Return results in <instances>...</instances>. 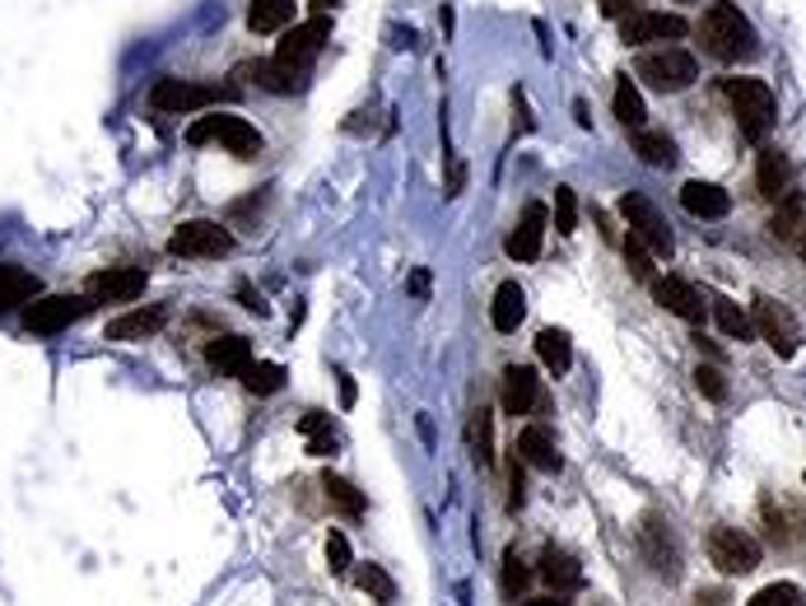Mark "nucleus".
<instances>
[{
	"mask_svg": "<svg viewBox=\"0 0 806 606\" xmlns=\"http://www.w3.org/2000/svg\"><path fill=\"white\" fill-rule=\"evenodd\" d=\"M471 458H476L481 466H495V415H489L485 406L471 415Z\"/></svg>",
	"mask_w": 806,
	"mask_h": 606,
	"instance_id": "31",
	"label": "nucleus"
},
{
	"mask_svg": "<svg viewBox=\"0 0 806 606\" xmlns=\"http://www.w3.org/2000/svg\"><path fill=\"white\" fill-rule=\"evenodd\" d=\"M625 266H629V275H635V281H648V285H653V262H648V248H643L635 234L625 238Z\"/></svg>",
	"mask_w": 806,
	"mask_h": 606,
	"instance_id": "41",
	"label": "nucleus"
},
{
	"mask_svg": "<svg viewBox=\"0 0 806 606\" xmlns=\"http://www.w3.org/2000/svg\"><path fill=\"white\" fill-rule=\"evenodd\" d=\"M411 294H415V299H425V294H429V271H415L411 275Z\"/></svg>",
	"mask_w": 806,
	"mask_h": 606,
	"instance_id": "48",
	"label": "nucleus"
},
{
	"mask_svg": "<svg viewBox=\"0 0 806 606\" xmlns=\"http://www.w3.org/2000/svg\"><path fill=\"white\" fill-rule=\"evenodd\" d=\"M164 322H168L164 308H131V313L108 322V341H145V336L159 332Z\"/></svg>",
	"mask_w": 806,
	"mask_h": 606,
	"instance_id": "22",
	"label": "nucleus"
},
{
	"mask_svg": "<svg viewBox=\"0 0 806 606\" xmlns=\"http://www.w3.org/2000/svg\"><path fill=\"white\" fill-rule=\"evenodd\" d=\"M513 453L522 458V466H536V472H559V453H555V439L546 435V425H528L518 435V448Z\"/></svg>",
	"mask_w": 806,
	"mask_h": 606,
	"instance_id": "20",
	"label": "nucleus"
},
{
	"mask_svg": "<svg viewBox=\"0 0 806 606\" xmlns=\"http://www.w3.org/2000/svg\"><path fill=\"white\" fill-rule=\"evenodd\" d=\"M528 583H532V569L522 565L518 550H508V556H503V593H508V597H518Z\"/></svg>",
	"mask_w": 806,
	"mask_h": 606,
	"instance_id": "40",
	"label": "nucleus"
},
{
	"mask_svg": "<svg viewBox=\"0 0 806 606\" xmlns=\"http://www.w3.org/2000/svg\"><path fill=\"white\" fill-rule=\"evenodd\" d=\"M680 205H686L695 219H723L732 211V197L713 182H686L680 187Z\"/></svg>",
	"mask_w": 806,
	"mask_h": 606,
	"instance_id": "21",
	"label": "nucleus"
},
{
	"mask_svg": "<svg viewBox=\"0 0 806 606\" xmlns=\"http://www.w3.org/2000/svg\"><path fill=\"white\" fill-rule=\"evenodd\" d=\"M713 318H718V326H723V336H732V341H750V336H756V322H750L732 299H723V294L713 299Z\"/></svg>",
	"mask_w": 806,
	"mask_h": 606,
	"instance_id": "34",
	"label": "nucleus"
},
{
	"mask_svg": "<svg viewBox=\"0 0 806 606\" xmlns=\"http://www.w3.org/2000/svg\"><path fill=\"white\" fill-rule=\"evenodd\" d=\"M541 238H546V205H528L518 219V229L508 234V257H518V262H536L541 257Z\"/></svg>",
	"mask_w": 806,
	"mask_h": 606,
	"instance_id": "17",
	"label": "nucleus"
},
{
	"mask_svg": "<svg viewBox=\"0 0 806 606\" xmlns=\"http://www.w3.org/2000/svg\"><path fill=\"white\" fill-rule=\"evenodd\" d=\"M299 429H304V435H308V453H318V458H327V453H336V429H331V420H327V411H308Z\"/></svg>",
	"mask_w": 806,
	"mask_h": 606,
	"instance_id": "35",
	"label": "nucleus"
},
{
	"mask_svg": "<svg viewBox=\"0 0 806 606\" xmlns=\"http://www.w3.org/2000/svg\"><path fill=\"white\" fill-rule=\"evenodd\" d=\"M322 490H327V499H331V509H341L345 518H359L364 513V495L355 490V485H349L345 476H322Z\"/></svg>",
	"mask_w": 806,
	"mask_h": 606,
	"instance_id": "36",
	"label": "nucleus"
},
{
	"mask_svg": "<svg viewBox=\"0 0 806 606\" xmlns=\"http://www.w3.org/2000/svg\"><path fill=\"white\" fill-rule=\"evenodd\" d=\"M327 43H331V20H327V14H312V20L285 28V38H280V47H275V61L285 66V71L304 75L312 66V57H318Z\"/></svg>",
	"mask_w": 806,
	"mask_h": 606,
	"instance_id": "6",
	"label": "nucleus"
},
{
	"mask_svg": "<svg viewBox=\"0 0 806 606\" xmlns=\"http://www.w3.org/2000/svg\"><path fill=\"white\" fill-rule=\"evenodd\" d=\"M750 322H756V332L769 341V350H774L779 359H793V355H797V341H802L797 318L787 313L779 299L760 294V299H756V318H750Z\"/></svg>",
	"mask_w": 806,
	"mask_h": 606,
	"instance_id": "11",
	"label": "nucleus"
},
{
	"mask_svg": "<svg viewBox=\"0 0 806 606\" xmlns=\"http://www.w3.org/2000/svg\"><path fill=\"white\" fill-rule=\"evenodd\" d=\"M508 509H522V490H528V485H522V458L513 453V462H508Z\"/></svg>",
	"mask_w": 806,
	"mask_h": 606,
	"instance_id": "44",
	"label": "nucleus"
},
{
	"mask_svg": "<svg viewBox=\"0 0 806 606\" xmlns=\"http://www.w3.org/2000/svg\"><path fill=\"white\" fill-rule=\"evenodd\" d=\"M699 38H704V51H709V57L727 61V66L750 61V57L760 51L756 24H750L737 5H723V0L704 10V20H699Z\"/></svg>",
	"mask_w": 806,
	"mask_h": 606,
	"instance_id": "1",
	"label": "nucleus"
},
{
	"mask_svg": "<svg viewBox=\"0 0 806 606\" xmlns=\"http://www.w3.org/2000/svg\"><path fill=\"white\" fill-rule=\"evenodd\" d=\"M616 117H620V127L625 131H643V94L635 90V80L629 75H620L616 80Z\"/></svg>",
	"mask_w": 806,
	"mask_h": 606,
	"instance_id": "30",
	"label": "nucleus"
},
{
	"mask_svg": "<svg viewBox=\"0 0 806 606\" xmlns=\"http://www.w3.org/2000/svg\"><path fill=\"white\" fill-rule=\"evenodd\" d=\"M709 560L723 569V574H750L760 565V542L746 536L742 527H713L709 532Z\"/></svg>",
	"mask_w": 806,
	"mask_h": 606,
	"instance_id": "10",
	"label": "nucleus"
},
{
	"mask_svg": "<svg viewBox=\"0 0 806 606\" xmlns=\"http://www.w3.org/2000/svg\"><path fill=\"white\" fill-rule=\"evenodd\" d=\"M653 299L667 308V313H676V318H686V322H704V299L680 281V275H653Z\"/></svg>",
	"mask_w": 806,
	"mask_h": 606,
	"instance_id": "15",
	"label": "nucleus"
},
{
	"mask_svg": "<svg viewBox=\"0 0 806 606\" xmlns=\"http://www.w3.org/2000/svg\"><path fill=\"white\" fill-rule=\"evenodd\" d=\"M597 5H602L606 20H625L629 5H643V0H597Z\"/></svg>",
	"mask_w": 806,
	"mask_h": 606,
	"instance_id": "45",
	"label": "nucleus"
},
{
	"mask_svg": "<svg viewBox=\"0 0 806 606\" xmlns=\"http://www.w3.org/2000/svg\"><path fill=\"white\" fill-rule=\"evenodd\" d=\"M513 108H518V127H522V131H532L536 121H532V112H528V94H522V90H513Z\"/></svg>",
	"mask_w": 806,
	"mask_h": 606,
	"instance_id": "47",
	"label": "nucleus"
},
{
	"mask_svg": "<svg viewBox=\"0 0 806 606\" xmlns=\"http://www.w3.org/2000/svg\"><path fill=\"white\" fill-rule=\"evenodd\" d=\"M28 299H38V275L24 271V266L0 262V313H5V308H20Z\"/></svg>",
	"mask_w": 806,
	"mask_h": 606,
	"instance_id": "26",
	"label": "nucleus"
},
{
	"mask_svg": "<svg viewBox=\"0 0 806 606\" xmlns=\"http://www.w3.org/2000/svg\"><path fill=\"white\" fill-rule=\"evenodd\" d=\"M242 388L248 392H257V396H271V392H280L285 388V364H271V359H252L248 364V373H242Z\"/></svg>",
	"mask_w": 806,
	"mask_h": 606,
	"instance_id": "33",
	"label": "nucleus"
},
{
	"mask_svg": "<svg viewBox=\"0 0 806 606\" xmlns=\"http://www.w3.org/2000/svg\"><path fill=\"white\" fill-rule=\"evenodd\" d=\"M90 308L94 304L84 299V294H38V299L24 304V326L33 336H51V332H61V326L80 322Z\"/></svg>",
	"mask_w": 806,
	"mask_h": 606,
	"instance_id": "7",
	"label": "nucleus"
},
{
	"mask_svg": "<svg viewBox=\"0 0 806 606\" xmlns=\"http://www.w3.org/2000/svg\"><path fill=\"white\" fill-rule=\"evenodd\" d=\"M620 215H625V224H629V234H635L648 252H657V257H672V252H676L672 224L657 215V205L648 201L643 192H625V197H620Z\"/></svg>",
	"mask_w": 806,
	"mask_h": 606,
	"instance_id": "5",
	"label": "nucleus"
},
{
	"mask_svg": "<svg viewBox=\"0 0 806 606\" xmlns=\"http://www.w3.org/2000/svg\"><path fill=\"white\" fill-rule=\"evenodd\" d=\"M635 71H639V80H648V84H653V90H662V94H680V90H690V84L699 80L695 57H690V51H680V47L643 51Z\"/></svg>",
	"mask_w": 806,
	"mask_h": 606,
	"instance_id": "4",
	"label": "nucleus"
},
{
	"mask_svg": "<svg viewBox=\"0 0 806 606\" xmlns=\"http://www.w3.org/2000/svg\"><path fill=\"white\" fill-rule=\"evenodd\" d=\"M248 75L261 84V90H271V94H294V90L304 84V75L285 71L280 61H257V66H248Z\"/></svg>",
	"mask_w": 806,
	"mask_h": 606,
	"instance_id": "32",
	"label": "nucleus"
},
{
	"mask_svg": "<svg viewBox=\"0 0 806 606\" xmlns=\"http://www.w3.org/2000/svg\"><path fill=\"white\" fill-rule=\"evenodd\" d=\"M503 411L508 415H532L541 406V378L528 369V364H513V369H503Z\"/></svg>",
	"mask_w": 806,
	"mask_h": 606,
	"instance_id": "16",
	"label": "nucleus"
},
{
	"mask_svg": "<svg viewBox=\"0 0 806 606\" xmlns=\"http://www.w3.org/2000/svg\"><path fill=\"white\" fill-rule=\"evenodd\" d=\"M355 583H359L374 602H396V583H392V574H388L382 565H364L359 574H355Z\"/></svg>",
	"mask_w": 806,
	"mask_h": 606,
	"instance_id": "37",
	"label": "nucleus"
},
{
	"mask_svg": "<svg viewBox=\"0 0 806 606\" xmlns=\"http://www.w3.org/2000/svg\"><path fill=\"white\" fill-rule=\"evenodd\" d=\"M686 20L680 14H667V10H635V14H625L620 20V38L625 43H676V38H686Z\"/></svg>",
	"mask_w": 806,
	"mask_h": 606,
	"instance_id": "12",
	"label": "nucleus"
},
{
	"mask_svg": "<svg viewBox=\"0 0 806 606\" xmlns=\"http://www.w3.org/2000/svg\"><path fill=\"white\" fill-rule=\"evenodd\" d=\"M756 182H760V197H764V201H783L787 192H793V168H787V159H783L779 150H764V154H760Z\"/></svg>",
	"mask_w": 806,
	"mask_h": 606,
	"instance_id": "25",
	"label": "nucleus"
},
{
	"mask_svg": "<svg viewBox=\"0 0 806 606\" xmlns=\"http://www.w3.org/2000/svg\"><path fill=\"white\" fill-rule=\"evenodd\" d=\"M536 355H541V364L559 378V373H569V364H573V341H569V332H559V326H546V332L536 336Z\"/></svg>",
	"mask_w": 806,
	"mask_h": 606,
	"instance_id": "28",
	"label": "nucleus"
},
{
	"mask_svg": "<svg viewBox=\"0 0 806 606\" xmlns=\"http://www.w3.org/2000/svg\"><path fill=\"white\" fill-rule=\"evenodd\" d=\"M695 388L704 396H713V402H723V396H727V383H723V373H718L713 364H699V369H695Z\"/></svg>",
	"mask_w": 806,
	"mask_h": 606,
	"instance_id": "42",
	"label": "nucleus"
},
{
	"mask_svg": "<svg viewBox=\"0 0 806 606\" xmlns=\"http://www.w3.org/2000/svg\"><path fill=\"white\" fill-rule=\"evenodd\" d=\"M168 252L173 257H229L234 252V234L224 229V224H215V219H187V224L173 229Z\"/></svg>",
	"mask_w": 806,
	"mask_h": 606,
	"instance_id": "8",
	"label": "nucleus"
},
{
	"mask_svg": "<svg viewBox=\"0 0 806 606\" xmlns=\"http://www.w3.org/2000/svg\"><path fill=\"white\" fill-rule=\"evenodd\" d=\"M695 606H727V593H699Z\"/></svg>",
	"mask_w": 806,
	"mask_h": 606,
	"instance_id": "50",
	"label": "nucleus"
},
{
	"mask_svg": "<svg viewBox=\"0 0 806 606\" xmlns=\"http://www.w3.org/2000/svg\"><path fill=\"white\" fill-rule=\"evenodd\" d=\"M522 606H569V597L565 593H550V597H528Z\"/></svg>",
	"mask_w": 806,
	"mask_h": 606,
	"instance_id": "49",
	"label": "nucleus"
},
{
	"mask_svg": "<svg viewBox=\"0 0 806 606\" xmlns=\"http://www.w3.org/2000/svg\"><path fill=\"white\" fill-rule=\"evenodd\" d=\"M215 98H220V90H210V84L173 80V75L154 80V90H150V103L159 112H197V108H205V103H215Z\"/></svg>",
	"mask_w": 806,
	"mask_h": 606,
	"instance_id": "13",
	"label": "nucleus"
},
{
	"mask_svg": "<svg viewBox=\"0 0 806 606\" xmlns=\"http://www.w3.org/2000/svg\"><path fill=\"white\" fill-rule=\"evenodd\" d=\"M528 318V294H522L518 281H503L495 289V308H489V322H495V332H518V322Z\"/></svg>",
	"mask_w": 806,
	"mask_h": 606,
	"instance_id": "23",
	"label": "nucleus"
},
{
	"mask_svg": "<svg viewBox=\"0 0 806 606\" xmlns=\"http://www.w3.org/2000/svg\"><path fill=\"white\" fill-rule=\"evenodd\" d=\"M205 359H210V369H215V373L242 378V373H248V364H252V341L248 336H215L205 345Z\"/></svg>",
	"mask_w": 806,
	"mask_h": 606,
	"instance_id": "18",
	"label": "nucleus"
},
{
	"mask_svg": "<svg viewBox=\"0 0 806 606\" xmlns=\"http://www.w3.org/2000/svg\"><path fill=\"white\" fill-rule=\"evenodd\" d=\"M327 565H331V574H345V569H349V542L341 532L327 536Z\"/></svg>",
	"mask_w": 806,
	"mask_h": 606,
	"instance_id": "43",
	"label": "nucleus"
},
{
	"mask_svg": "<svg viewBox=\"0 0 806 606\" xmlns=\"http://www.w3.org/2000/svg\"><path fill=\"white\" fill-rule=\"evenodd\" d=\"M723 94L737 112V127L746 141H764L774 131V94L764 80H723Z\"/></svg>",
	"mask_w": 806,
	"mask_h": 606,
	"instance_id": "3",
	"label": "nucleus"
},
{
	"mask_svg": "<svg viewBox=\"0 0 806 606\" xmlns=\"http://www.w3.org/2000/svg\"><path fill=\"white\" fill-rule=\"evenodd\" d=\"M635 154L653 168H672L676 164V141L662 135V131H635Z\"/></svg>",
	"mask_w": 806,
	"mask_h": 606,
	"instance_id": "29",
	"label": "nucleus"
},
{
	"mask_svg": "<svg viewBox=\"0 0 806 606\" xmlns=\"http://www.w3.org/2000/svg\"><path fill=\"white\" fill-rule=\"evenodd\" d=\"M555 229H559V234H573V229H578V201H573V187H555Z\"/></svg>",
	"mask_w": 806,
	"mask_h": 606,
	"instance_id": "39",
	"label": "nucleus"
},
{
	"mask_svg": "<svg viewBox=\"0 0 806 606\" xmlns=\"http://www.w3.org/2000/svg\"><path fill=\"white\" fill-rule=\"evenodd\" d=\"M294 24V0H252L248 5V28L252 33H280Z\"/></svg>",
	"mask_w": 806,
	"mask_h": 606,
	"instance_id": "27",
	"label": "nucleus"
},
{
	"mask_svg": "<svg viewBox=\"0 0 806 606\" xmlns=\"http://www.w3.org/2000/svg\"><path fill=\"white\" fill-rule=\"evenodd\" d=\"M238 299H242V308H248V313H266V304H261V294L252 289V285H238Z\"/></svg>",
	"mask_w": 806,
	"mask_h": 606,
	"instance_id": "46",
	"label": "nucleus"
},
{
	"mask_svg": "<svg viewBox=\"0 0 806 606\" xmlns=\"http://www.w3.org/2000/svg\"><path fill=\"white\" fill-rule=\"evenodd\" d=\"M187 141L191 145H220L238 154V159H257L261 154V131L252 127V121H242L234 112H210V117H197L187 127Z\"/></svg>",
	"mask_w": 806,
	"mask_h": 606,
	"instance_id": "2",
	"label": "nucleus"
},
{
	"mask_svg": "<svg viewBox=\"0 0 806 606\" xmlns=\"http://www.w3.org/2000/svg\"><path fill=\"white\" fill-rule=\"evenodd\" d=\"M536 574L546 579L555 593H573V587H583V569H578V560L569 556V550H546V556H541V565H536Z\"/></svg>",
	"mask_w": 806,
	"mask_h": 606,
	"instance_id": "24",
	"label": "nucleus"
},
{
	"mask_svg": "<svg viewBox=\"0 0 806 606\" xmlns=\"http://www.w3.org/2000/svg\"><path fill=\"white\" fill-rule=\"evenodd\" d=\"M769 234H774L779 242H793V248L806 257V197L787 192V197L779 201L774 219H769Z\"/></svg>",
	"mask_w": 806,
	"mask_h": 606,
	"instance_id": "19",
	"label": "nucleus"
},
{
	"mask_svg": "<svg viewBox=\"0 0 806 606\" xmlns=\"http://www.w3.org/2000/svg\"><path fill=\"white\" fill-rule=\"evenodd\" d=\"M746 606H802V587H793V583H769Z\"/></svg>",
	"mask_w": 806,
	"mask_h": 606,
	"instance_id": "38",
	"label": "nucleus"
},
{
	"mask_svg": "<svg viewBox=\"0 0 806 606\" xmlns=\"http://www.w3.org/2000/svg\"><path fill=\"white\" fill-rule=\"evenodd\" d=\"M308 5H312V14H327L331 5H336V0H308Z\"/></svg>",
	"mask_w": 806,
	"mask_h": 606,
	"instance_id": "52",
	"label": "nucleus"
},
{
	"mask_svg": "<svg viewBox=\"0 0 806 606\" xmlns=\"http://www.w3.org/2000/svg\"><path fill=\"white\" fill-rule=\"evenodd\" d=\"M140 294H145V271L140 266H108L90 275V299L98 304H131Z\"/></svg>",
	"mask_w": 806,
	"mask_h": 606,
	"instance_id": "14",
	"label": "nucleus"
},
{
	"mask_svg": "<svg viewBox=\"0 0 806 606\" xmlns=\"http://www.w3.org/2000/svg\"><path fill=\"white\" fill-rule=\"evenodd\" d=\"M639 550H643V560L653 565L657 579H676L680 574V542H676V532H672L667 518H657V513L643 518V523H639Z\"/></svg>",
	"mask_w": 806,
	"mask_h": 606,
	"instance_id": "9",
	"label": "nucleus"
},
{
	"mask_svg": "<svg viewBox=\"0 0 806 606\" xmlns=\"http://www.w3.org/2000/svg\"><path fill=\"white\" fill-rule=\"evenodd\" d=\"M341 406H355V378H341Z\"/></svg>",
	"mask_w": 806,
	"mask_h": 606,
	"instance_id": "51",
	"label": "nucleus"
},
{
	"mask_svg": "<svg viewBox=\"0 0 806 606\" xmlns=\"http://www.w3.org/2000/svg\"><path fill=\"white\" fill-rule=\"evenodd\" d=\"M676 5H704V0H676Z\"/></svg>",
	"mask_w": 806,
	"mask_h": 606,
	"instance_id": "53",
	"label": "nucleus"
}]
</instances>
